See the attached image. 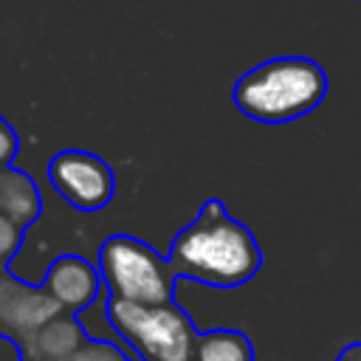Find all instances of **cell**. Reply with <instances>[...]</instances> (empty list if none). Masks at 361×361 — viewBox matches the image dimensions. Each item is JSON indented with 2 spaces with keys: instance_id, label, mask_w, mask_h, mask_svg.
<instances>
[{
  "instance_id": "1",
  "label": "cell",
  "mask_w": 361,
  "mask_h": 361,
  "mask_svg": "<svg viewBox=\"0 0 361 361\" xmlns=\"http://www.w3.org/2000/svg\"><path fill=\"white\" fill-rule=\"evenodd\" d=\"M166 262L178 279L228 290L254 279L262 268V248L251 228L226 212L223 200L209 197L175 234Z\"/></svg>"
},
{
  "instance_id": "2",
  "label": "cell",
  "mask_w": 361,
  "mask_h": 361,
  "mask_svg": "<svg viewBox=\"0 0 361 361\" xmlns=\"http://www.w3.org/2000/svg\"><path fill=\"white\" fill-rule=\"evenodd\" d=\"M327 96V73L307 56H274L248 68L231 87L234 107L259 124H288Z\"/></svg>"
},
{
  "instance_id": "3",
  "label": "cell",
  "mask_w": 361,
  "mask_h": 361,
  "mask_svg": "<svg viewBox=\"0 0 361 361\" xmlns=\"http://www.w3.org/2000/svg\"><path fill=\"white\" fill-rule=\"evenodd\" d=\"M104 316L138 361H192L197 327L178 302L133 305L107 299Z\"/></svg>"
},
{
  "instance_id": "4",
  "label": "cell",
  "mask_w": 361,
  "mask_h": 361,
  "mask_svg": "<svg viewBox=\"0 0 361 361\" xmlns=\"http://www.w3.org/2000/svg\"><path fill=\"white\" fill-rule=\"evenodd\" d=\"M99 276L107 299L133 305H169L175 302V282L166 257L133 234H110L99 248Z\"/></svg>"
},
{
  "instance_id": "5",
  "label": "cell",
  "mask_w": 361,
  "mask_h": 361,
  "mask_svg": "<svg viewBox=\"0 0 361 361\" xmlns=\"http://www.w3.org/2000/svg\"><path fill=\"white\" fill-rule=\"evenodd\" d=\"M48 180L56 195L79 212H99L116 195L113 166L87 149H62L48 161Z\"/></svg>"
},
{
  "instance_id": "6",
  "label": "cell",
  "mask_w": 361,
  "mask_h": 361,
  "mask_svg": "<svg viewBox=\"0 0 361 361\" xmlns=\"http://www.w3.org/2000/svg\"><path fill=\"white\" fill-rule=\"evenodd\" d=\"M42 293L71 316L85 313L96 305L102 293L99 268L82 254H59L42 276Z\"/></svg>"
},
{
  "instance_id": "7",
  "label": "cell",
  "mask_w": 361,
  "mask_h": 361,
  "mask_svg": "<svg viewBox=\"0 0 361 361\" xmlns=\"http://www.w3.org/2000/svg\"><path fill=\"white\" fill-rule=\"evenodd\" d=\"M42 212V195L39 186L14 166L0 169V214H6L14 226L23 231L39 217Z\"/></svg>"
},
{
  "instance_id": "8",
  "label": "cell",
  "mask_w": 361,
  "mask_h": 361,
  "mask_svg": "<svg viewBox=\"0 0 361 361\" xmlns=\"http://www.w3.org/2000/svg\"><path fill=\"white\" fill-rule=\"evenodd\" d=\"M192 361H254V344L240 330H197Z\"/></svg>"
},
{
  "instance_id": "9",
  "label": "cell",
  "mask_w": 361,
  "mask_h": 361,
  "mask_svg": "<svg viewBox=\"0 0 361 361\" xmlns=\"http://www.w3.org/2000/svg\"><path fill=\"white\" fill-rule=\"evenodd\" d=\"M23 245V228L14 226L6 214H0V268L20 251Z\"/></svg>"
},
{
  "instance_id": "10",
  "label": "cell",
  "mask_w": 361,
  "mask_h": 361,
  "mask_svg": "<svg viewBox=\"0 0 361 361\" xmlns=\"http://www.w3.org/2000/svg\"><path fill=\"white\" fill-rule=\"evenodd\" d=\"M17 152H20V135L8 124V118L0 116V169L11 166L14 158H17Z\"/></svg>"
},
{
  "instance_id": "11",
  "label": "cell",
  "mask_w": 361,
  "mask_h": 361,
  "mask_svg": "<svg viewBox=\"0 0 361 361\" xmlns=\"http://www.w3.org/2000/svg\"><path fill=\"white\" fill-rule=\"evenodd\" d=\"M336 361H361V341L347 344V347L338 353V358H336Z\"/></svg>"
}]
</instances>
